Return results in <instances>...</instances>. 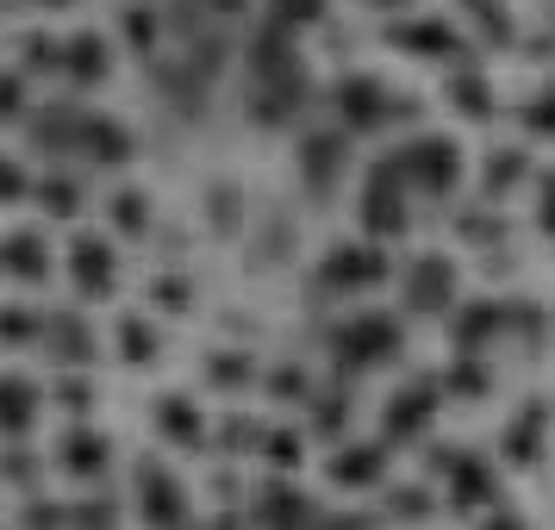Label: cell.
Returning <instances> with one entry per match:
<instances>
[{
    "label": "cell",
    "instance_id": "cell-1",
    "mask_svg": "<svg viewBox=\"0 0 555 530\" xmlns=\"http://www.w3.org/2000/svg\"><path fill=\"white\" fill-rule=\"evenodd\" d=\"M325 350L337 375H375L405 350V319L400 312H350V319L331 325Z\"/></svg>",
    "mask_w": 555,
    "mask_h": 530
},
{
    "label": "cell",
    "instance_id": "cell-2",
    "mask_svg": "<svg viewBox=\"0 0 555 530\" xmlns=\"http://www.w3.org/2000/svg\"><path fill=\"white\" fill-rule=\"evenodd\" d=\"M387 163H393V176L412 188V201H450L455 188H462V176H468V156H462V144H455V138H443V131H418V138L393 144V151H387Z\"/></svg>",
    "mask_w": 555,
    "mask_h": 530
},
{
    "label": "cell",
    "instance_id": "cell-3",
    "mask_svg": "<svg viewBox=\"0 0 555 530\" xmlns=\"http://www.w3.org/2000/svg\"><path fill=\"white\" fill-rule=\"evenodd\" d=\"M356 219H362V237H375V244H387V237H405V231H412V188L393 176V163H387V156H375V163H369L362 194H356Z\"/></svg>",
    "mask_w": 555,
    "mask_h": 530
},
{
    "label": "cell",
    "instance_id": "cell-4",
    "mask_svg": "<svg viewBox=\"0 0 555 530\" xmlns=\"http://www.w3.org/2000/svg\"><path fill=\"white\" fill-rule=\"evenodd\" d=\"M430 468L443 475V505L455 512H500V468L493 455H475V450H430Z\"/></svg>",
    "mask_w": 555,
    "mask_h": 530
},
{
    "label": "cell",
    "instance_id": "cell-5",
    "mask_svg": "<svg viewBox=\"0 0 555 530\" xmlns=\"http://www.w3.org/2000/svg\"><path fill=\"white\" fill-rule=\"evenodd\" d=\"M387 275H393V256H387V244H375V237H344V244H331V250L319 256V287L337 294V300H356V294L380 287Z\"/></svg>",
    "mask_w": 555,
    "mask_h": 530
},
{
    "label": "cell",
    "instance_id": "cell-6",
    "mask_svg": "<svg viewBox=\"0 0 555 530\" xmlns=\"http://www.w3.org/2000/svg\"><path fill=\"white\" fill-rule=\"evenodd\" d=\"M331 113H337V126L350 138H369V131H387L393 119H405L412 101H400L380 76H344L331 88Z\"/></svg>",
    "mask_w": 555,
    "mask_h": 530
},
{
    "label": "cell",
    "instance_id": "cell-7",
    "mask_svg": "<svg viewBox=\"0 0 555 530\" xmlns=\"http://www.w3.org/2000/svg\"><path fill=\"white\" fill-rule=\"evenodd\" d=\"M455 287H462L455 256L418 250L400 269V306H405V319H443V312H455Z\"/></svg>",
    "mask_w": 555,
    "mask_h": 530
},
{
    "label": "cell",
    "instance_id": "cell-8",
    "mask_svg": "<svg viewBox=\"0 0 555 530\" xmlns=\"http://www.w3.org/2000/svg\"><path fill=\"white\" fill-rule=\"evenodd\" d=\"M131 512H138L144 530H194L188 487H181L163 462H138V468H131Z\"/></svg>",
    "mask_w": 555,
    "mask_h": 530
},
{
    "label": "cell",
    "instance_id": "cell-9",
    "mask_svg": "<svg viewBox=\"0 0 555 530\" xmlns=\"http://www.w3.org/2000/svg\"><path fill=\"white\" fill-rule=\"evenodd\" d=\"M63 269H69V287H76V306H101L119 294V244L106 231H76L69 250H63Z\"/></svg>",
    "mask_w": 555,
    "mask_h": 530
},
{
    "label": "cell",
    "instance_id": "cell-10",
    "mask_svg": "<svg viewBox=\"0 0 555 530\" xmlns=\"http://www.w3.org/2000/svg\"><path fill=\"white\" fill-rule=\"evenodd\" d=\"M443 380H430V375H418V380H405V387H393L387 393V405H380V443L387 450H400V443H418L430 430V418L443 412Z\"/></svg>",
    "mask_w": 555,
    "mask_h": 530
},
{
    "label": "cell",
    "instance_id": "cell-11",
    "mask_svg": "<svg viewBox=\"0 0 555 530\" xmlns=\"http://www.w3.org/2000/svg\"><path fill=\"white\" fill-rule=\"evenodd\" d=\"M387 44H393L400 56H418V63H450V69H462V63H468V38H462V26H455V20H443V13L393 20V26H387Z\"/></svg>",
    "mask_w": 555,
    "mask_h": 530
},
{
    "label": "cell",
    "instance_id": "cell-12",
    "mask_svg": "<svg viewBox=\"0 0 555 530\" xmlns=\"http://www.w3.org/2000/svg\"><path fill=\"white\" fill-rule=\"evenodd\" d=\"M250 525L256 530H325V512H319V500L300 493L287 475H269L250 500Z\"/></svg>",
    "mask_w": 555,
    "mask_h": 530
},
{
    "label": "cell",
    "instance_id": "cell-13",
    "mask_svg": "<svg viewBox=\"0 0 555 530\" xmlns=\"http://www.w3.org/2000/svg\"><path fill=\"white\" fill-rule=\"evenodd\" d=\"M38 350L51 356L63 375H81V369H94L101 337H94V325H88L81 306H63V312H44V344H38Z\"/></svg>",
    "mask_w": 555,
    "mask_h": 530
},
{
    "label": "cell",
    "instance_id": "cell-14",
    "mask_svg": "<svg viewBox=\"0 0 555 530\" xmlns=\"http://www.w3.org/2000/svg\"><path fill=\"white\" fill-rule=\"evenodd\" d=\"M294 163H300V181L325 201L331 188L344 181L350 169V131L344 126H325V131H300V144H294Z\"/></svg>",
    "mask_w": 555,
    "mask_h": 530
},
{
    "label": "cell",
    "instance_id": "cell-15",
    "mask_svg": "<svg viewBox=\"0 0 555 530\" xmlns=\"http://www.w3.org/2000/svg\"><path fill=\"white\" fill-rule=\"evenodd\" d=\"M543 437H550V405L543 400H530V405H518L512 418H505V430L493 437V455H500V468H537L543 462Z\"/></svg>",
    "mask_w": 555,
    "mask_h": 530
},
{
    "label": "cell",
    "instance_id": "cell-16",
    "mask_svg": "<svg viewBox=\"0 0 555 530\" xmlns=\"http://www.w3.org/2000/svg\"><path fill=\"white\" fill-rule=\"evenodd\" d=\"M56 468L94 493V487L113 475V437L94 430V425H69V430H63V443H56Z\"/></svg>",
    "mask_w": 555,
    "mask_h": 530
},
{
    "label": "cell",
    "instance_id": "cell-17",
    "mask_svg": "<svg viewBox=\"0 0 555 530\" xmlns=\"http://www.w3.org/2000/svg\"><path fill=\"white\" fill-rule=\"evenodd\" d=\"M76 156L88 163V169H126L131 156H138V138H131V126L113 119V113H81Z\"/></svg>",
    "mask_w": 555,
    "mask_h": 530
},
{
    "label": "cell",
    "instance_id": "cell-18",
    "mask_svg": "<svg viewBox=\"0 0 555 530\" xmlns=\"http://www.w3.org/2000/svg\"><path fill=\"white\" fill-rule=\"evenodd\" d=\"M44 418V387L26 375H0V450H13V443H31V430Z\"/></svg>",
    "mask_w": 555,
    "mask_h": 530
},
{
    "label": "cell",
    "instance_id": "cell-19",
    "mask_svg": "<svg viewBox=\"0 0 555 530\" xmlns=\"http://www.w3.org/2000/svg\"><path fill=\"white\" fill-rule=\"evenodd\" d=\"M505 325H512V306H500V300H468V306H455V312H450L455 356H487V350L505 337Z\"/></svg>",
    "mask_w": 555,
    "mask_h": 530
},
{
    "label": "cell",
    "instance_id": "cell-20",
    "mask_svg": "<svg viewBox=\"0 0 555 530\" xmlns=\"http://www.w3.org/2000/svg\"><path fill=\"white\" fill-rule=\"evenodd\" d=\"M0 269L13 281H26V287H44L56 269V250H51V237L38 225H20V231H7L0 237Z\"/></svg>",
    "mask_w": 555,
    "mask_h": 530
},
{
    "label": "cell",
    "instance_id": "cell-21",
    "mask_svg": "<svg viewBox=\"0 0 555 530\" xmlns=\"http://www.w3.org/2000/svg\"><path fill=\"white\" fill-rule=\"evenodd\" d=\"M387 443H337L325 462V480L331 487H344V493H369V487H380V475H387Z\"/></svg>",
    "mask_w": 555,
    "mask_h": 530
},
{
    "label": "cell",
    "instance_id": "cell-22",
    "mask_svg": "<svg viewBox=\"0 0 555 530\" xmlns=\"http://www.w3.org/2000/svg\"><path fill=\"white\" fill-rule=\"evenodd\" d=\"M151 425H156V437L169 443V450H201L206 443V412L194 405V393H156V405H151Z\"/></svg>",
    "mask_w": 555,
    "mask_h": 530
},
{
    "label": "cell",
    "instance_id": "cell-23",
    "mask_svg": "<svg viewBox=\"0 0 555 530\" xmlns=\"http://www.w3.org/2000/svg\"><path fill=\"white\" fill-rule=\"evenodd\" d=\"M113 76V38L106 31H69L63 38V81L69 88H101Z\"/></svg>",
    "mask_w": 555,
    "mask_h": 530
},
{
    "label": "cell",
    "instance_id": "cell-24",
    "mask_svg": "<svg viewBox=\"0 0 555 530\" xmlns=\"http://www.w3.org/2000/svg\"><path fill=\"white\" fill-rule=\"evenodd\" d=\"M26 131H31V156H76V138H81V113L69 101H51L44 113H31L26 119Z\"/></svg>",
    "mask_w": 555,
    "mask_h": 530
},
{
    "label": "cell",
    "instance_id": "cell-25",
    "mask_svg": "<svg viewBox=\"0 0 555 530\" xmlns=\"http://www.w3.org/2000/svg\"><path fill=\"white\" fill-rule=\"evenodd\" d=\"M530 176V151L525 144H500V151H487V163H480V201L487 206H500L512 188H525Z\"/></svg>",
    "mask_w": 555,
    "mask_h": 530
},
{
    "label": "cell",
    "instance_id": "cell-26",
    "mask_svg": "<svg viewBox=\"0 0 555 530\" xmlns=\"http://www.w3.org/2000/svg\"><path fill=\"white\" fill-rule=\"evenodd\" d=\"M31 201H38L44 219H63V225H69V219H81V206H88V188H81L69 169H44L38 188H31Z\"/></svg>",
    "mask_w": 555,
    "mask_h": 530
},
{
    "label": "cell",
    "instance_id": "cell-27",
    "mask_svg": "<svg viewBox=\"0 0 555 530\" xmlns=\"http://www.w3.org/2000/svg\"><path fill=\"white\" fill-rule=\"evenodd\" d=\"M443 101H450L462 119H493V113H500V101H493L487 76H480V69H468V63H462V69H450V81H443Z\"/></svg>",
    "mask_w": 555,
    "mask_h": 530
},
{
    "label": "cell",
    "instance_id": "cell-28",
    "mask_svg": "<svg viewBox=\"0 0 555 530\" xmlns=\"http://www.w3.org/2000/svg\"><path fill=\"white\" fill-rule=\"evenodd\" d=\"M455 7H462V20L475 26V44L505 51V44L518 38V20H512V7H505V0H455Z\"/></svg>",
    "mask_w": 555,
    "mask_h": 530
},
{
    "label": "cell",
    "instance_id": "cell-29",
    "mask_svg": "<svg viewBox=\"0 0 555 530\" xmlns=\"http://www.w3.org/2000/svg\"><path fill=\"white\" fill-rule=\"evenodd\" d=\"M106 219H113V237H151L156 206H151L144 188H113V194H106Z\"/></svg>",
    "mask_w": 555,
    "mask_h": 530
},
{
    "label": "cell",
    "instance_id": "cell-30",
    "mask_svg": "<svg viewBox=\"0 0 555 530\" xmlns=\"http://www.w3.org/2000/svg\"><path fill=\"white\" fill-rule=\"evenodd\" d=\"M113 337H119L113 350H119V362H126V369H144V362H156V356H163V337H156V325L144 319V312H126V319L113 325Z\"/></svg>",
    "mask_w": 555,
    "mask_h": 530
},
{
    "label": "cell",
    "instance_id": "cell-31",
    "mask_svg": "<svg viewBox=\"0 0 555 530\" xmlns=\"http://www.w3.org/2000/svg\"><path fill=\"white\" fill-rule=\"evenodd\" d=\"M487 387H493V356H455L443 369V393L450 400H487Z\"/></svg>",
    "mask_w": 555,
    "mask_h": 530
},
{
    "label": "cell",
    "instance_id": "cell-32",
    "mask_svg": "<svg viewBox=\"0 0 555 530\" xmlns=\"http://www.w3.org/2000/svg\"><path fill=\"white\" fill-rule=\"evenodd\" d=\"M119 31H126V44L138 56H156V44H163V13L144 7V0H126L119 7Z\"/></svg>",
    "mask_w": 555,
    "mask_h": 530
},
{
    "label": "cell",
    "instance_id": "cell-33",
    "mask_svg": "<svg viewBox=\"0 0 555 530\" xmlns=\"http://www.w3.org/2000/svg\"><path fill=\"white\" fill-rule=\"evenodd\" d=\"M20 76H56L63 81V38H56V31H26V38H20Z\"/></svg>",
    "mask_w": 555,
    "mask_h": 530
},
{
    "label": "cell",
    "instance_id": "cell-34",
    "mask_svg": "<svg viewBox=\"0 0 555 530\" xmlns=\"http://www.w3.org/2000/svg\"><path fill=\"white\" fill-rule=\"evenodd\" d=\"M344 425H350V393H344V387H319V393H312V437L350 443Z\"/></svg>",
    "mask_w": 555,
    "mask_h": 530
},
{
    "label": "cell",
    "instance_id": "cell-35",
    "mask_svg": "<svg viewBox=\"0 0 555 530\" xmlns=\"http://www.w3.org/2000/svg\"><path fill=\"white\" fill-rule=\"evenodd\" d=\"M44 344V312L38 306H0V350Z\"/></svg>",
    "mask_w": 555,
    "mask_h": 530
},
{
    "label": "cell",
    "instance_id": "cell-36",
    "mask_svg": "<svg viewBox=\"0 0 555 530\" xmlns=\"http://www.w3.org/2000/svg\"><path fill=\"white\" fill-rule=\"evenodd\" d=\"M69 530H119V500H113L106 487L69 500Z\"/></svg>",
    "mask_w": 555,
    "mask_h": 530
},
{
    "label": "cell",
    "instance_id": "cell-37",
    "mask_svg": "<svg viewBox=\"0 0 555 530\" xmlns=\"http://www.w3.org/2000/svg\"><path fill=\"white\" fill-rule=\"evenodd\" d=\"M206 380H212L219 393H237V387H250L256 380V362L244 350H212L206 356Z\"/></svg>",
    "mask_w": 555,
    "mask_h": 530
},
{
    "label": "cell",
    "instance_id": "cell-38",
    "mask_svg": "<svg viewBox=\"0 0 555 530\" xmlns=\"http://www.w3.org/2000/svg\"><path fill=\"white\" fill-rule=\"evenodd\" d=\"M256 455H262L275 475H294V468L306 462V443H300V430H262V450Z\"/></svg>",
    "mask_w": 555,
    "mask_h": 530
},
{
    "label": "cell",
    "instance_id": "cell-39",
    "mask_svg": "<svg viewBox=\"0 0 555 530\" xmlns=\"http://www.w3.org/2000/svg\"><path fill=\"white\" fill-rule=\"evenodd\" d=\"M518 126H525V138H550L555 144V81H543V88L518 106Z\"/></svg>",
    "mask_w": 555,
    "mask_h": 530
},
{
    "label": "cell",
    "instance_id": "cell-40",
    "mask_svg": "<svg viewBox=\"0 0 555 530\" xmlns=\"http://www.w3.org/2000/svg\"><path fill=\"white\" fill-rule=\"evenodd\" d=\"M319 20H325V0H269V26H281V31L319 26Z\"/></svg>",
    "mask_w": 555,
    "mask_h": 530
},
{
    "label": "cell",
    "instance_id": "cell-41",
    "mask_svg": "<svg viewBox=\"0 0 555 530\" xmlns=\"http://www.w3.org/2000/svg\"><path fill=\"white\" fill-rule=\"evenodd\" d=\"M20 530H69V500H38L20 505Z\"/></svg>",
    "mask_w": 555,
    "mask_h": 530
},
{
    "label": "cell",
    "instance_id": "cell-42",
    "mask_svg": "<svg viewBox=\"0 0 555 530\" xmlns=\"http://www.w3.org/2000/svg\"><path fill=\"white\" fill-rule=\"evenodd\" d=\"M151 306L156 312H194V281L188 275H156L151 281Z\"/></svg>",
    "mask_w": 555,
    "mask_h": 530
},
{
    "label": "cell",
    "instance_id": "cell-43",
    "mask_svg": "<svg viewBox=\"0 0 555 530\" xmlns=\"http://www.w3.org/2000/svg\"><path fill=\"white\" fill-rule=\"evenodd\" d=\"M387 512L393 518H425V512H437V493H430L425 480H405V487L387 493Z\"/></svg>",
    "mask_w": 555,
    "mask_h": 530
},
{
    "label": "cell",
    "instance_id": "cell-44",
    "mask_svg": "<svg viewBox=\"0 0 555 530\" xmlns=\"http://www.w3.org/2000/svg\"><path fill=\"white\" fill-rule=\"evenodd\" d=\"M38 475H44V462L26 450V443H13V450H0V480H13V487H38Z\"/></svg>",
    "mask_w": 555,
    "mask_h": 530
},
{
    "label": "cell",
    "instance_id": "cell-45",
    "mask_svg": "<svg viewBox=\"0 0 555 530\" xmlns=\"http://www.w3.org/2000/svg\"><path fill=\"white\" fill-rule=\"evenodd\" d=\"M56 405L81 425V418L94 412V380H88V375H63V380H56Z\"/></svg>",
    "mask_w": 555,
    "mask_h": 530
},
{
    "label": "cell",
    "instance_id": "cell-46",
    "mask_svg": "<svg viewBox=\"0 0 555 530\" xmlns=\"http://www.w3.org/2000/svg\"><path fill=\"white\" fill-rule=\"evenodd\" d=\"M312 393H319V387H312V375H306V369H269V400H306L312 405Z\"/></svg>",
    "mask_w": 555,
    "mask_h": 530
},
{
    "label": "cell",
    "instance_id": "cell-47",
    "mask_svg": "<svg viewBox=\"0 0 555 530\" xmlns=\"http://www.w3.org/2000/svg\"><path fill=\"white\" fill-rule=\"evenodd\" d=\"M31 188H38V181L26 176V163H20V156H7L0 151V206H20L31 194Z\"/></svg>",
    "mask_w": 555,
    "mask_h": 530
},
{
    "label": "cell",
    "instance_id": "cell-48",
    "mask_svg": "<svg viewBox=\"0 0 555 530\" xmlns=\"http://www.w3.org/2000/svg\"><path fill=\"white\" fill-rule=\"evenodd\" d=\"M20 119H26V76L0 69V126H20Z\"/></svg>",
    "mask_w": 555,
    "mask_h": 530
},
{
    "label": "cell",
    "instance_id": "cell-49",
    "mask_svg": "<svg viewBox=\"0 0 555 530\" xmlns=\"http://www.w3.org/2000/svg\"><path fill=\"white\" fill-rule=\"evenodd\" d=\"M530 188H537V231H543V237H555V169H543Z\"/></svg>",
    "mask_w": 555,
    "mask_h": 530
},
{
    "label": "cell",
    "instance_id": "cell-50",
    "mask_svg": "<svg viewBox=\"0 0 555 530\" xmlns=\"http://www.w3.org/2000/svg\"><path fill=\"white\" fill-rule=\"evenodd\" d=\"M462 231H468V244H500L505 237L500 212H493V219H487V212H480V219H462Z\"/></svg>",
    "mask_w": 555,
    "mask_h": 530
},
{
    "label": "cell",
    "instance_id": "cell-51",
    "mask_svg": "<svg viewBox=\"0 0 555 530\" xmlns=\"http://www.w3.org/2000/svg\"><path fill=\"white\" fill-rule=\"evenodd\" d=\"M206 13H219V20H244L250 13V0H201Z\"/></svg>",
    "mask_w": 555,
    "mask_h": 530
},
{
    "label": "cell",
    "instance_id": "cell-52",
    "mask_svg": "<svg viewBox=\"0 0 555 530\" xmlns=\"http://www.w3.org/2000/svg\"><path fill=\"white\" fill-rule=\"evenodd\" d=\"M480 530H525V525H518L512 512H487V518H480Z\"/></svg>",
    "mask_w": 555,
    "mask_h": 530
},
{
    "label": "cell",
    "instance_id": "cell-53",
    "mask_svg": "<svg viewBox=\"0 0 555 530\" xmlns=\"http://www.w3.org/2000/svg\"><path fill=\"white\" fill-rule=\"evenodd\" d=\"M31 7H44V13H63V7H76V0H31Z\"/></svg>",
    "mask_w": 555,
    "mask_h": 530
},
{
    "label": "cell",
    "instance_id": "cell-54",
    "mask_svg": "<svg viewBox=\"0 0 555 530\" xmlns=\"http://www.w3.org/2000/svg\"><path fill=\"white\" fill-rule=\"evenodd\" d=\"M369 7H387V13H405V7H412V0H369Z\"/></svg>",
    "mask_w": 555,
    "mask_h": 530
},
{
    "label": "cell",
    "instance_id": "cell-55",
    "mask_svg": "<svg viewBox=\"0 0 555 530\" xmlns=\"http://www.w3.org/2000/svg\"><path fill=\"white\" fill-rule=\"evenodd\" d=\"M0 275H7V269H0Z\"/></svg>",
    "mask_w": 555,
    "mask_h": 530
}]
</instances>
